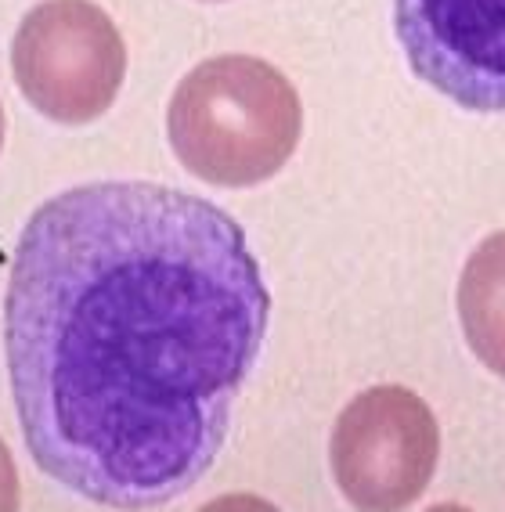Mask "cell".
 Instances as JSON below:
<instances>
[{
  "instance_id": "6da1fadb",
  "label": "cell",
  "mask_w": 505,
  "mask_h": 512,
  "mask_svg": "<svg viewBox=\"0 0 505 512\" xmlns=\"http://www.w3.org/2000/svg\"><path fill=\"white\" fill-rule=\"evenodd\" d=\"M271 293L221 206L152 181H94L26 220L4 293L22 437L65 491L170 505L210 473L257 365Z\"/></svg>"
},
{
  "instance_id": "9c48e42d",
  "label": "cell",
  "mask_w": 505,
  "mask_h": 512,
  "mask_svg": "<svg viewBox=\"0 0 505 512\" xmlns=\"http://www.w3.org/2000/svg\"><path fill=\"white\" fill-rule=\"evenodd\" d=\"M202 4H224V0H202Z\"/></svg>"
},
{
  "instance_id": "8992f818",
  "label": "cell",
  "mask_w": 505,
  "mask_h": 512,
  "mask_svg": "<svg viewBox=\"0 0 505 512\" xmlns=\"http://www.w3.org/2000/svg\"><path fill=\"white\" fill-rule=\"evenodd\" d=\"M459 321L480 365L505 379V231L487 235L462 267Z\"/></svg>"
},
{
  "instance_id": "5b68a950",
  "label": "cell",
  "mask_w": 505,
  "mask_h": 512,
  "mask_svg": "<svg viewBox=\"0 0 505 512\" xmlns=\"http://www.w3.org/2000/svg\"><path fill=\"white\" fill-rule=\"evenodd\" d=\"M412 73L469 112H505V0H394Z\"/></svg>"
},
{
  "instance_id": "7a4b0ae2",
  "label": "cell",
  "mask_w": 505,
  "mask_h": 512,
  "mask_svg": "<svg viewBox=\"0 0 505 512\" xmlns=\"http://www.w3.org/2000/svg\"><path fill=\"white\" fill-rule=\"evenodd\" d=\"M303 134V105L282 69L257 55L206 58L174 87L166 138L177 163L217 188L271 181Z\"/></svg>"
},
{
  "instance_id": "277c9868",
  "label": "cell",
  "mask_w": 505,
  "mask_h": 512,
  "mask_svg": "<svg viewBox=\"0 0 505 512\" xmlns=\"http://www.w3.org/2000/svg\"><path fill=\"white\" fill-rule=\"evenodd\" d=\"M441 430L430 404L404 386H372L332 426L336 487L358 512H404L430 487Z\"/></svg>"
},
{
  "instance_id": "ba28073f",
  "label": "cell",
  "mask_w": 505,
  "mask_h": 512,
  "mask_svg": "<svg viewBox=\"0 0 505 512\" xmlns=\"http://www.w3.org/2000/svg\"><path fill=\"white\" fill-rule=\"evenodd\" d=\"M4 138H8V119H4V105H0V152H4Z\"/></svg>"
},
{
  "instance_id": "52a82bcc",
  "label": "cell",
  "mask_w": 505,
  "mask_h": 512,
  "mask_svg": "<svg viewBox=\"0 0 505 512\" xmlns=\"http://www.w3.org/2000/svg\"><path fill=\"white\" fill-rule=\"evenodd\" d=\"M0 512H19V480L4 444H0Z\"/></svg>"
},
{
  "instance_id": "3957f363",
  "label": "cell",
  "mask_w": 505,
  "mask_h": 512,
  "mask_svg": "<svg viewBox=\"0 0 505 512\" xmlns=\"http://www.w3.org/2000/svg\"><path fill=\"white\" fill-rule=\"evenodd\" d=\"M11 76L29 109L58 127H87L120 98L127 44L94 0H40L15 29Z\"/></svg>"
}]
</instances>
